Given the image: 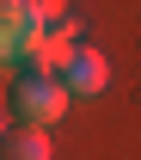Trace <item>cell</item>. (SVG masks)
Instances as JSON below:
<instances>
[{"label": "cell", "instance_id": "1", "mask_svg": "<svg viewBox=\"0 0 141 160\" xmlns=\"http://www.w3.org/2000/svg\"><path fill=\"white\" fill-rule=\"evenodd\" d=\"M68 86H61L55 74H19L12 80V92H6V111L19 123H31V129H55L61 117H68Z\"/></svg>", "mask_w": 141, "mask_h": 160}, {"label": "cell", "instance_id": "2", "mask_svg": "<svg viewBox=\"0 0 141 160\" xmlns=\"http://www.w3.org/2000/svg\"><path fill=\"white\" fill-rule=\"evenodd\" d=\"M37 37H43V25L31 12V0H0V68H19Z\"/></svg>", "mask_w": 141, "mask_h": 160}, {"label": "cell", "instance_id": "3", "mask_svg": "<svg viewBox=\"0 0 141 160\" xmlns=\"http://www.w3.org/2000/svg\"><path fill=\"white\" fill-rule=\"evenodd\" d=\"M61 86H68V99H98L104 86H110V62L92 49V43H74V56L61 62Z\"/></svg>", "mask_w": 141, "mask_h": 160}, {"label": "cell", "instance_id": "4", "mask_svg": "<svg viewBox=\"0 0 141 160\" xmlns=\"http://www.w3.org/2000/svg\"><path fill=\"white\" fill-rule=\"evenodd\" d=\"M74 37H80V25H74V31H43V37L25 49L19 74H61V62L74 56Z\"/></svg>", "mask_w": 141, "mask_h": 160}, {"label": "cell", "instance_id": "5", "mask_svg": "<svg viewBox=\"0 0 141 160\" xmlns=\"http://www.w3.org/2000/svg\"><path fill=\"white\" fill-rule=\"evenodd\" d=\"M55 148H49V129H31V123H19L12 136L0 142V160H49Z\"/></svg>", "mask_w": 141, "mask_h": 160}, {"label": "cell", "instance_id": "6", "mask_svg": "<svg viewBox=\"0 0 141 160\" xmlns=\"http://www.w3.org/2000/svg\"><path fill=\"white\" fill-rule=\"evenodd\" d=\"M31 12H37L43 31H74V19H68V0H31Z\"/></svg>", "mask_w": 141, "mask_h": 160}, {"label": "cell", "instance_id": "7", "mask_svg": "<svg viewBox=\"0 0 141 160\" xmlns=\"http://www.w3.org/2000/svg\"><path fill=\"white\" fill-rule=\"evenodd\" d=\"M6 117H12V111H0V142H6V136H12V129H6Z\"/></svg>", "mask_w": 141, "mask_h": 160}]
</instances>
